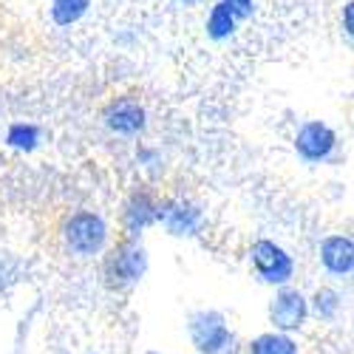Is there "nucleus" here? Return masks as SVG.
Returning <instances> with one entry per match:
<instances>
[{"mask_svg":"<svg viewBox=\"0 0 354 354\" xmlns=\"http://www.w3.org/2000/svg\"><path fill=\"white\" fill-rule=\"evenodd\" d=\"M340 309V295L335 289H317L315 292V312L323 320H332Z\"/></svg>","mask_w":354,"mask_h":354,"instance_id":"14","label":"nucleus"},{"mask_svg":"<svg viewBox=\"0 0 354 354\" xmlns=\"http://www.w3.org/2000/svg\"><path fill=\"white\" fill-rule=\"evenodd\" d=\"M190 337L201 354H224L232 343V335L218 312H198L190 320Z\"/></svg>","mask_w":354,"mask_h":354,"instance_id":"2","label":"nucleus"},{"mask_svg":"<svg viewBox=\"0 0 354 354\" xmlns=\"http://www.w3.org/2000/svg\"><path fill=\"white\" fill-rule=\"evenodd\" d=\"M320 261L323 267L335 275H348L354 267V244L346 235H332L320 244Z\"/></svg>","mask_w":354,"mask_h":354,"instance_id":"8","label":"nucleus"},{"mask_svg":"<svg viewBox=\"0 0 354 354\" xmlns=\"http://www.w3.org/2000/svg\"><path fill=\"white\" fill-rule=\"evenodd\" d=\"M37 139H40V131L35 125H12V131L6 136L9 145L23 147V151H32V147L37 145Z\"/></svg>","mask_w":354,"mask_h":354,"instance_id":"15","label":"nucleus"},{"mask_svg":"<svg viewBox=\"0 0 354 354\" xmlns=\"http://www.w3.org/2000/svg\"><path fill=\"white\" fill-rule=\"evenodd\" d=\"M306 315H309V306H306V298L298 289H281L270 304V320H272V326L281 329V332L301 329Z\"/></svg>","mask_w":354,"mask_h":354,"instance_id":"4","label":"nucleus"},{"mask_svg":"<svg viewBox=\"0 0 354 354\" xmlns=\"http://www.w3.org/2000/svg\"><path fill=\"white\" fill-rule=\"evenodd\" d=\"M153 221H156V204L151 201V196H145V193L133 196L131 204H128V213H125L128 230L139 232V230H145L147 224H153Z\"/></svg>","mask_w":354,"mask_h":354,"instance_id":"10","label":"nucleus"},{"mask_svg":"<svg viewBox=\"0 0 354 354\" xmlns=\"http://www.w3.org/2000/svg\"><path fill=\"white\" fill-rule=\"evenodd\" d=\"M250 354H298V346H295L292 337L281 332H270L250 343Z\"/></svg>","mask_w":354,"mask_h":354,"instance_id":"11","label":"nucleus"},{"mask_svg":"<svg viewBox=\"0 0 354 354\" xmlns=\"http://www.w3.org/2000/svg\"><path fill=\"white\" fill-rule=\"evenodd\" d=\"M221 3L227 6V12L235 17V20H244L252 15V0H221Z\"/></svg>","mask_w":354,"mask_h":354,"instance_id":"16","label":"nucleus"},{"mask_svg":"<svg viewBox=\"0 0 354 354\" xmlns=\"http://www.w3.org/2000/svg\"><path fill=\"white\" fill-rule=\"evenodd\" d=\"M88 6H91V0H54L51 17L57 26H71L88 12Z\"/></svg>","mask_w":354,"mask_h":354,"instance_id":"12","label":"nucleus"},{"mask_svg":"<svg viewBox=\"0 0 354 354\" xmlns=\"http://www.w3.org/2000/svg\"><path fill=\"white\" fill-rule=\"evenodd\" d=\"M335 145H337V133L329 125H323V122H306L298 131V139H295V147H298V153L306 162L329 159L332 151H335Z\"/></svg>","mask_w":354,"mask_h":354,"instance_id":"5","label":"nucleus"},{"mask_svg":"<svg viewBox=\"0 0 354 354\" xmlns=\"http://www.w3.org/2000/svg\"><path fill=\"white\" fill-rule=\"evenodd\" d=\"M147 270V258H145V250L142 247H133V244H122L111 258H108V278L111 283L116 286H125V283H133L136 278H142Z\"/></svg>","mask_w":354,"mask_h":354,"instance_id":"6","label":"nucleus"},{"mask_svg":"<svg viewBox=\"0 0 354 354\" xmlns=\"http://www.w3.org/2000/svg\"><path fill=\"white\" fill-rule=\"evenodd\" d=\"M252 263L267 283H286L292 278V258L275 241H255Z\"/></svg>","mask_w":354,"mask_h":354,"instance_id":"3","label":"nucleus"},{"mask_svg":"<svg viewBox=\"0 0 354 354\" xmlns=\"http://www.w3.org/2000/svg\"><path fill=\"white\" fill-rule=\"evenodd\" d=\"M235 32V17L227 12L224 3H216L213 12H210V20H207V35L213 40H224Z\"/></svg>","mask_w":354,"mask_h":354,"instance_id":"13","label":"nucleus"},{"mask_svg":"<svg viewBox=\"0 0 354 354\" xmlns=\"http://www.w3.org/2000/svg\"><path fill=\"white\" fill-rule=\"evenodd\" d=\"M105 122L116 133L133 136V133H139L145 128V108L139 102H133V100H120V102H113L105 111Z\"/></svg>","mask_w":354,"mask_h":354,"instance_id":"7","label":"nucleus"},{"mask_svg":"<svg viewBox=\"0 0 354 354\" xmlns=\"http://www.w3.org/2000/svg\"><path fill=\"white\" fill-rule=\"evenodd\" d=\"M105 221L94 213H77L71 216V221L66 224V244L71 252L77 255H94L102 250L105 244Z\"/></svg>","mask_w":354,"mask_h":354,"instance_id":"1","label":"nucleus"},{"mask_svg":"<svg viewBox=\"0 0 354 354\" xmlns=\"http://www.w3.org/2000/svg\"><path fill=\"white\" fill-rule=\"evenodd\" d=\"M156 218H162L165 227L176 235H187L198 227V210L185 207V204H165V207H156Z\"/></svg>","mask_w":354,"mask_h":354,"instance_id":"9","label":"nucleus"},{"mask_svg":"<svg viewBox=\"0 0 354 354\" xmlns=\"http://www.w3.org/2000/svg\"><path fill=\"white\" fill-rule=\"evenodd\" d=\"M185 3H196V0H185Z\"/></svg>","mask_w":354,"mask_h":354,"instance_id":"18","label":"nucleus"},{"mask_svg":"<svg viewBox=\"0 0 354 354\" xmlns=\"http://www.w3.org/2000/svg\"><path fill=\"white\" fill-rule=\"evenodd\" d=\"M343 32H346V37H351V32H354V3H346V9H343Z\"/></svg>","mask_w":354,"mask_h":354,"instance_id":"17","label":"nucleus"}]
</instances>
